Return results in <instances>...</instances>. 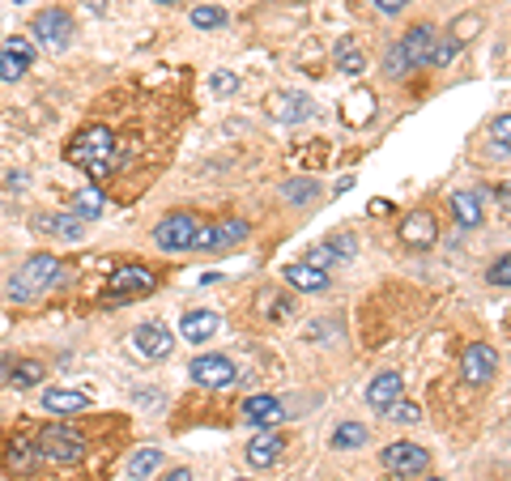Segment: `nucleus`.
<instances>
[{"label":"nucleus","mask_w":511,"mask_h":481,"mask_svg":"<svg viewBox=\"0 0 511 481\" xmlns=\"http://www.w3.org/2000/svg\"><path fill=\"white\" fill-rule=\"evenodd\" d=\"M60 281V260L56 256H31L13 277H9V298L13 303H34Z\"/></svg>","instance_id":"obj_3"},{"label":"nucleus","mask_w":511,"mask_h":481,"mask_svg":"<svg viewBox=\"0 0 511 481\" xmlns=\"http://www.w3.org/2000/svg\"><path fill=\"white\" fill-rule=\"evenodd\" d=\"M154 243H158L166 256H179V252H213V226L201 222L196 213H166L154 226Z\"/></svg>","instance_id":"obj_1"},{"label":"nucleus","mask_w":511,"mask_h":481,"mask_svg":"<svg viewBox=\"0 0 511 481\" xmlns=\"http://www.w3.org/2000/svg\"><path fill=\"white\" fill-rule=\"evenodd\" d=\"M158 4H179V0H158Z\"/></svg>","instance_id":"obj_43"},{"label":"nucleus","mask_w":511,"mask_h":481,"mask_svg":"<svg viewBox=\"0 0 511 481\" xmlns=\"http://www.w3.org/2000/svg\"><path fill=\"white\" fill-rule=\"evenodd\" d=\"M162 481H192V473H188V468H171Z\"/></svg>","instance_id":"obj_40"},{"label":"nucleus","mask_w":511,"mask_h":481,"mask_svg":"<svg viewBox=\"0 0 511 481\" xmlns=\"http://www.w3.org/2000/svg\"><path fill=\"white\" fill-rule=\"evenodd\" d=\"M452 218H456V226H464V230H478V226L486 222L481 196L478 192H456L452 196Z\"/></svg>","instance_id":"obj_19"},{"label":"nucleus","mask_w":511,"mask_h":481,"mask_svg":"<svg viewBox=\"0 0 511 481\" xmlns=\"http://www.w3.org/2000/svg\"><path fill=\"white\" fill-rule=\"evenodd\" d=\"M31 34L43 43V48L64 51L68 48V39H73V17L64 13V9H43V13H34Z\"/></svg>","instance_id":"obj_6"},{"label":"nucleus","mask_w":511,"mask_h":481,"mask_svg":"<svg viewBox=\"0 0 511 481\" xmlns=\"http://www.w3.org/2000/svg\"><path fill=\"white\" fill-rule=\"evenodd\" d=\"M34 60V48L26 39H9V43H0V81H17Z\"/></svg>","instance_id":"obj_14"},{"label":"nucleus","mask_w":511,"mask_h":481,"mask_svg":"<svg viewBox=\"0 0 511 481\" xmlns=\"http://www.w3.org/2000/svg\"><path fill=\"white\" fill-rule=\"evenodd\" d=\"M17 4H22V0H17Z\"/></svg>","instance_id":"obj_46"},{"label":"nucleus","mask_w":511,"mask_h":481,"mask_svg":"<svg viewBox=\"0 0 511 481\" xmlns=\"http://www.w3.org/2000/svg\"><path fill=\"white\" fill-rule=\"evenodd\" d=\"M333 260H336V252L328 247V243H324V247H311V256H307V264H316V269H328Z\"/></svg>","instance_id":"obj_37"},{"label":"nucleus","mask_w":511,"mask_h":481,"mask_svg":"<svg viewBox=\"0 0 511 481\" xmlns=\"http://www.w3.org/2000/svg\"><path fill=\"white\" fill-rule=\"evenodd\" d=\"M400 239L409 243V247H431V243L439 239V222H435V213L414 209V213L400 222Z\"/></svg>","instance_id":"obj_13"},{"label":"nucleus","mask_w":511,"mask_h":481,"mask_svg":"<svg viewBox=\"0 0 511 481\" xmlns=\"http://www.w3.org/2000/svg\"><path fill=\"white\" fill-rule=\"evenodd\" d=\"M64 154H68L73 166H85L90 179H107L115 171V132L107 124H90V129H81L68 141Z\"/></svg>","instance_id":"obj_2"},{"label":"nucleus","mask_w":511,"mask_h":481,"mask_svg":"<svg viewBox=\"0 0 511 481\" xmlns=\"http://www.w3.org/2000/svg\"><path fill=\"white\" fill-rule=\"evenodd\" d=\"M73 213H77L81 222H94L98 213H103V192H94V188H85V192L77 196V205H73Z\"/></svg>","instance_id":"obj_32"},{"label":"nucleus","mask_w":511,"mask_h":481,"mask_svg":"<svg viewBox=\"0 0 511 481\" xmlns=\"http://www.w3.org/2000/svg\"><path fill=\"white\" fill-rule=\"evenodd\" d=\"M243 417L252 422V426H282L286 422V409L277 396H247L243 401Z\"/></svg>","instance_id":"obj_18"},{"label":"nucleus","mask_w":511,"mask_h":481,"mask_svg":"<svg viewBox=\"0 0 511 481\" xmlns=\"http://www.w3.org/2000/svg\"><path fill=\"white\" fill-rule=\"evenodd\" d=\"M383 414H388V417H397V422H405V426H414V422H422V409H417L414 401H397V405H388Z\"/></svg>","instance_id":"obj_35"},{"label":"nucleus","mask_w":511,"mask_h":481,"mask_svg":"<svg viewBox=\"0 0 511 481\" xmlns=\"http://www.w3.org/2000/svg\"><path fill=\"white\" fill-rule=\"evenodd\" d=\"M192 379L201 387H235L239 384V367L230 358H222V353H201L192 362Z\"/></svg>","instance_id":"obj_7"},{"label":"nucleus","mask_w":511,"mask_h":481,"mask_svg":"<svg viewBox=\"0 0 511 481\" xmlns=\"http://www.w3.org/2000/svg\"><path fill=\"white\" fill-rule=\"evenodd\" d=\"M400 392H405V379H400L397 370H383V375H375L367 387V405L371 409H388V405L400 401Z\"/></svg>","instance_id":"obj_17"},{"label":"nucleus","mask_w":511,"mask_h":481,"mask_svg":"<svg viewBox=\"0 0 511 481\" xmlns=\"http://www.w3.org/2000/svg\"><path fill=\"white\" fill-rule=\"evenodd\" d=\"M154 286H158V277L149 273V269L124 264V269H115V273L107 277V298H141V294H149Z\"/></svg>","instance_id":"obj_8"},{"label":"nucleus","mask_w":511,"mask_h":481,"mask_svg":"<svg viewBox=\"0 0 511 481\" xmlns=\"http://www.w3.org/2000/svg\"><path fill=\"white\" fill-rule=\"evenodd\" d=\"M435 39H439V34H435L431 26H414V31L400 34V43L388 51V56H383V68H388V77H405L409 68H426V65H431Z\"/></svg>","instance_id":"obj_4"},{"label":"nucleus","mask_w":511,"mask_h":481,"mask_svg":"<svg viewBox=\"0 0 511 481\" xmlns=\"http://www.w3.org/2000/svg\"><path fill=\"white\" fill-rule=\"evenodd\" d=\"M490 141H495L498 154H511V115H498L490 124Z\"/></svg>","instance_id":"obj_33"},{"label":"nucleus","mask_w":511,"mask_h":481,"mask_svg":"<svg viewBox=\"0 0 511 481\" xmlns=\"http://www.w3.org/2000/svg\"><path fill=\"white\" fill-rule=\"evenodd\" d=\"M269 111L282 120V124H299L311 115V98L307 94H273L269 98Z\"/></svg>","instance_id":"obj_20"},{"label":"nucleus","mask_w":511,"mask_h":481,"mask_svg":"<svg viewBox=\"0 0 511 481\" xmlns=\"http://www.w3.org/2000/svg\"><path fill=\"white\" fill-rule=\"evenodd\" d=\"M4 468L13 473V477H31L34 468H39V443H31V439H22V434H13V439H4Z\"/></svg>","instance_id":"obj_11"},{"label":"nucleus","mask_w":511,"mask_h":481,"mask_svg":"<svg viewBox=\"0 0 511 481\" xmlns=\"http://www.w3.org/2000/svg\"><path fill=\"white\" fill-rule=\"evenodd\" d=\"M209 85H213V94H235L239 77H235V73H213V77H209Z\"/></svg>","instance_id":"obj_36"},{"label":"nucleus","mask_w":511,"mask_h":481,"mask_svg":"<svg viewBox=\"0 0 511 481\" xmlns=\"http://www.w3.org/2000/svg\"><path fill=\"white\" fill-rule=\"evenodd\" d=\"M333 65H336V73H345V77H358V73H367V56H363V48H358L354 39H336Z\"/></svg>","instance_id":"obj_21"},{"label":"nucleus","mask_w":511,"mask_h":481,"mask_svg":"<svg viewBox=\"0 0 511 481\" xmlns=\"http://www.w3.org/2000/svg\"><path fill=\"white\" fill-rule=\"evenodd\" d=\"M13 375V358H0V379H9Z\"/></svg>","instance_id":"obj_41"},{"label":"nucleus","mask_w":511,"mask_h":481,"mask_svg":"<svg viewBox=\"0 0 511 481\" xmlns=\"http://www.w3.org/2000/svg\"><path fill=\"white\" fill-rule=\"evenodd\" d=\"M405 4H409V0H375V9H380V13H400Z\"/></svg>","instance_id":"obj_39"},{"label":"nucleus","mask_w":511,"mask_h":481,"mask_svg":"<svg viewBox=\"0 0 511 481\" xmlns=\"http://www.w3.org/2000/svg\"><path fill=\"white\" fill-rule=\"evenodd\" d=\"M192 26H196V31H218V26H226V13L213 9V4H196V9H192Z\"/></svg>","instance_id":"obj_31"},{"label":"nucleus","mask_w":511,"mask_h":481,"mask_svg":"<svg viewBox=\"0 0 511 481\" xmlns=\"http://www.w3.org/2000/svg\"><path fill=\"white\" fill-rule=\"evenodd\" d=\"M39 230H51V235H60V239H81L85 235V222H81L77 213L73 218H60V213H51V218H39Z\"/></svg>","instance_id":"obj_26"},{"label":"nucleus","mask_w":511,"mask_h":481,"mask_svg":"<svg viewBox=\"0 0 511 481\" xmlns=\"http://www.w3.org/2000/svg\"><path fill=\"white\" fill-rule=\"evenodd\" d=\"M328 247L336 252V260H350V256H354V239H345V235H336V239L328 243Z\"/></svg>","instance_id":"obj_38"},{"label":"nucleus","mask_w":511,"mask_h":481,"mask_svg":"<svg viewBox=\"0 0 511 481\" xmlns=\"http://www.w3.org/2000/svg\"><path fill=\"white\" fill-rule=\"evenodd\" d=\"M48 379V367L39 362V358H13V375H9V384L17 387V392H31V387H39Z\"/></svg>","instance_id":"obj_22"},{"label":"nucleus","mask_w":511,"mask_h":481,"mask_svg":"<svg viewBox=\"0 0 511 481\" xmlns=\"http://www.w3.org/2000/svg\"><path fill=\"white\" fill-rule=\"evenodd\" d=\"M218 328H222V316H218V311H209V307H201V311H188V316L179 320V337L196 345V341H209Z\"/></svg>","instance_id":"obj_15"},{"label":"nucleus","mask_w":511,"mask_h":481,"mask_svg":"<svg viewBox=\"0 0 511 481\" xmlns=\"http://www.w3.org/2000/svg\"><path fill=\"white\" fill-rule=\"evenodd\" d=\"M90 4V13H107V0H85Z\"/></svg>","instance_id":"obj_42"},{"label":"nucleus","mask_w":511,"mask_h":481,"mask_svg":"<svg viewBox=\"0 0 511 481\" xmlns=\"http://www.w3.org/2000/svg\"><path fill=\"white\" fill-rule=\"evenodd\" d=\"M158 465H162V451L158 448H141L132 460H128V477L132 481H145L149 473H158Z\"/></svg>","instance_id":"obj_28"},{"label":"nucleus","mask_w":511,"mask_h":481,"mask_svg":"<svg viewBox=\"0 0 511 481\" xmlns=\"http://www.w3.org/2000/svg\"><path fill=\"white\" fill-rule=\"evenodd\" d=\"M235 481H252V477H235Z\"/></svg>","instance_id":"obj_45"},{"label":"nucleus","mask_w":511,"mask_h":481,"mask_svg":"<svg viewBox=\"0 0 511 481\" xmlns=\"http://www.w3.org/2000/svg\"><path fill=\"white\" fill-rule=\"evenodd\" d=\"M341 115H345V124H367L371 115H375V94H371V90H354V94H345Z\"/></svg>","instance_id":"obj_25"},{"label":"nucleus","mask_w":511,"mask_h":481,"mask_svg":"<svg viewBox=\"0 0 511 481\" xmlns=\"http://www.w3.org/2000/svg\"><path fill=\"white\" fill-rule=\"evenodd\" d=\"M90 405H94L90 392H73V387H48V392H43V409H51V414H60V417L85 414Z\"/></svg>","instance_id":"obj_16"},{"label":"nucleus","mask_w":511,"mask_h":481,"mask_svg":"<svg viewBox=\"0 0 511 481\" xmlns=\"http://www.w3.org/2000/svg\"><path fill=\"white\" fill-rule=\"evenodd\" d=\"M132 345H137L141 358H166V353L175 350V337H171L166 324H141V328L132 333Z\"/></svg>","instance_id":"obj_12"},{"label":"nucleus","mask_w":511,"mask_h":481,"mask_svg":"<svg viewBox=\"0 0 511 481\" xmlns=\"http://www.w3.org/2000/svg\"><path fill=\"white\" fill-rule=\"evenodd\" d=\"M363 443H367V426H363V422H341L333 431L336 451H354V448H363Z\"/></svg>","instance_id":"obj_27"},{"label":"nucleus","mask_w":511,"mask_h":481,"mask_svg":"<svg viewBox=\"0 0 511 481\" xmlns=\"http://www.w3.org/2000/svg\"><path fill=\"white\" fill-rule=\"evenodd\" d=\"M282 196H286L290 205H316V200H319V183H316V179H290L286 188H282Z\"/></svg>","instance_id":"obj_29"},{"label":"nucleus","mask_w":511,"mask_h":481,"mask_svg":"<svg viewBox=\"0 0 511 481\" xmlns=\"http://www.w3.org/2000/svg\"><path fill=\"white\" fill-rule=\"evenodd\" d=\"M380 460L392 477H417V473H426V465H431L426 448H417V443H392V448H383Z\"/></svg>","instance_id":"obj_9"},{"label":"nucleus","mask_w":511,"mask_h":481,"mask_svg":"<svg viewBox=\"0 0 511 481\" xmlns=\"http://www.w3.org/2000/svg\"><path fill=\"white\" fill-rule=\"evenodd\" d=\"M486 281H490V286H498V289H511V252H507V256H498L495 264H490Z\"/></svg>","instance_id":"obj_34"},{"label":"nucleus","mask_w":511,"mask_h":481,"mask_svg":"<svg viewBox=\"0 0 511 481\" xmlns=\"http://www.w3.org/2000/svg\"><path fill=\"white\" fill-rule=\"evenodd\" d=\"M426 481H444V477H426Z\"/></svg>","instance_id":"obj_44"},{"label":"nucleus","mask_w":511,"mask_h":481,"mask_svg":"<svg viewBox=\"0 0 511 481\" xmlns=\"http://www.w3.org/2000/svg\"><path fill=\"white\" fill-rule=\"evenodd\" d=\"M239 239H247V222H243V218H230V222L213 226V252H218V247H230V243H239Z\"/></svg>","instance_id":"obj_30"},{"label":"nucleus","mask_w":511,"mask_h":481,"mask_svg":"<svg viewBox=\"0 0 511 481\" xmlns=\"http://www.w3.org/2000/svg\"><path fill=\"white\" fill-rule=\"evenodd\" d=\"M495 370H498V353L490 350V345H481V341L464 345V353H461V375L469 379V384H486V379H495Z\"/></svg>","instance_id":"obj_10"},{"label":"nucleus","mask_w":511,"mask_h":481,"mask_svg":"<svg viewBox=\"0 0 511 481\" xmlns=\"http://www.w3.org/2000/svg\"><path fill=\"white\" fill-rule=\"evenodd\" d=\"M277 456H282V439L277 434H256L252 443H247V465L252 468L277 465Z\"/></svg>","instance_id":"obj_23"},{"label":"nucleus","mask_w":511,"mask_h":481,"mask_svg":"<svg viewBox=\"0 0 511 481\" xmlns=\"http://www.w3.org/2000/svg\"><path fill=\"white\" fill-rule=\"evenodd\" d=\"M286 281L290 286H299V289H307V294H319V289H328V273L324 269H316V264H290L286 269Z\"/></svg>","instance_id":"obj_24"},{"label":"nucleus","mask_w":511,"mask_h":481,"mask_svg":"<svg viewBox=\"0 0 511 481\" xmlns=\"http://www.w3.org/2000/svg\"><path fill=\"white\" fill-rule=\"evenodd\" d=\"M34 443H39V460H48V465H77V460H85V439L77 431H68V426H48Z\"/></svg>","instance_id":"obj_5"}]
</instances>
